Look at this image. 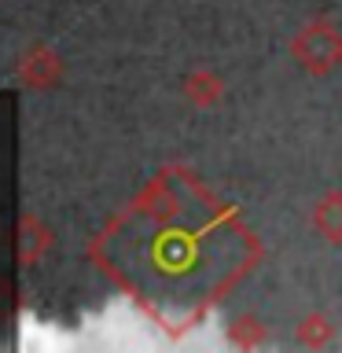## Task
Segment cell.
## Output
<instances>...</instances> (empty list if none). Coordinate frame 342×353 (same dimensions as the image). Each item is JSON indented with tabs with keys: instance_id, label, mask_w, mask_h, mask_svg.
<instances>
[{
	"instance_id": "1",
	"label": "cell",
	"mask_w": 342,
	"mask_h": 353,
	"mask_svg": "<svg viewBox=\"0 0 342 353\" xmlns=\"http://www.w3.org/2000/svg\"><path fill=\"white\" fill-rule=\"evenodd\" d=\"M291 59L313 77H328L342 66V30L328 19H313L291 37Z\"/></svg>"
},
{
	"instance_id": "2",
	"label": "cell",
	"mask_w": 342,
	"mask_h": 353,
	"mask_svg": "<svg viewBox=\"0 0 342 353\" xmlns=\"http://www.w3.org/2000/svg\"><path fill=\"white\" fill-rule=\"evenodd\" d=\"M15 74L26 88H33V92H48V88H55L63 81V59H59V52H55L52 44L33 41L30 48L19 55Z\"/></svg>"
},
{
	"instance_id": "3",
	"label": "cell",
	"mask_w": 342,
	"mask_h": 353,
	"mask_svg": "<svg viewBox=\"0 0 342 353\" xmlns=\"http://www.w3.org/2000/svg\"><path fill=\"white\" fill-rule=\"evenodd\" d=\"M48 250H52V228L44 225L41 217L26 214L19 221V261L30 269V265H37Z\"/></svg>"
},
{
	"instance_id": "4",
	"label": "cell",
	"mask_w": 342,
	"mask_h": 353,
	"mask_svg": "<svg viewBox=\"0 0 342 353\" xmlns=\"http://www.w3.org/2000/svg\"><path fill=\"white\" fill-rule=\"evenodd\" d=\"M313 228L324 236L328 243H342V192L331 188L316 199L313 206Z\"/></svg>"
},
{
	"instance_id": "5",
	"label": "cell",
	"mask_w": 342,
	"mask_h": 353,
	"mask_svg": "<svg viewBox=\"0 0 342 353\" xmlns=\"http://www.w3.org/2000/svg\"><path fill=\"white\" fill-rule=\"evenodd\" d=\"M221 96H225V81H221L214 70H206V66H199V70H192L184 77V99L188 103L214 107V103H221Z\"/></svg>"
},
{
	"instance_id": "6",
	"label": "cell",
	"mask_w": 342,
	"mask_h": 353,
	"mask_svg": "<svg viewBox=\"0 0 342 353\" xmlns=\"http://www.w3.org/2000/svg\"><path fill=\"white\" fill-rule=\"evenodd\" d=\"M298 342H302L305 350H324L331 339H335V320H331L328 313H309L298 320Z\"/></svg>"
},
{
	"instance_id": "7",
	"label": "cell",
	"mask_w": 342,
	"mask_h": 353,
	"mask_svg": "<svg viewBox=\"0 0 342 353\" xmlns=\"http://www.w3.org/2000/svg\"><path fill=\"white\" fill-rule=\"evenodd\" d=\"M228 339H232V346H239V350H254L265 342V327L254 316H239V320H232Z\"/></svg>"
}]
</instances>
